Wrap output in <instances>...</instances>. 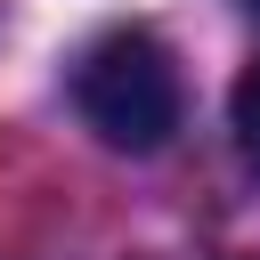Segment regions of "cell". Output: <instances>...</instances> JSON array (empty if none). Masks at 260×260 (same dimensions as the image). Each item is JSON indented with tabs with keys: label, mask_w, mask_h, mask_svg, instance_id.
Returning a JSON list of instances; mask_svg holds the SVG:
<instances>
[{
	"label": "cell",
	"mask_w": 260,
	"mask_h": 260,
	"mask_svg": "<svg viewBox=\"0 0 260 260\" xmlns=\"http://www.w3.org/2000/svg\"><path fill=\"white\" fill-rule=\"evenodd\" d=\"M73 106H81V122L106 138V146H122V154H154L171 130H179V65H171V49L146 32V24H122V32H106V41H89V57L73 65Z\"/></svg>",
	"instance_id": "6da1fadb"
},
{
	"label": "cell",
	"mask_w": 260,
	"mask_h": 260,
	"mask_svg": "<svg viewBox=\"0 0 260 260\" xmlns=\"http://www.w3.org/2000/svg\"><path fill=\"white\" fill-rule=\"evenodd\" d=\"M228 122H236V146H244V162L260 171V57L236 73V98H228Z\"/></svg>",
	"instance_id": "7a4b0ae2"
},
{
	"label": "cell",
	"mask_w": 260,
	"mask_h": 260,
	"mask_svg": "<svg viewBox=\"0 0 260 260\" xmlns=\"http://www.w3.org/2000/svg\"><path fill=\"white\" fill-rule=\"evenodd\" d=\"M252 8H260V0H252Z\"/></svg>",
	"instance_id": "3957f363"
}]
</instances>
